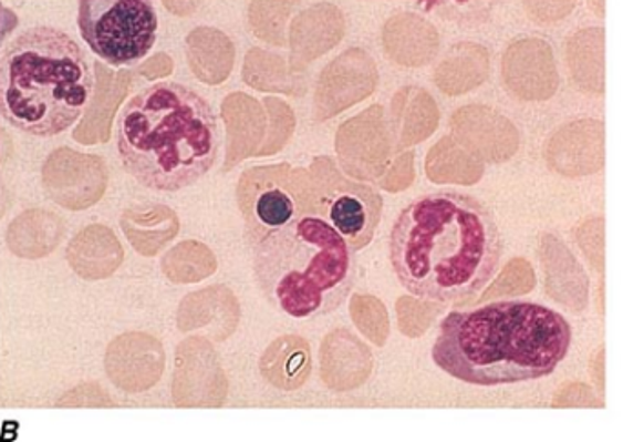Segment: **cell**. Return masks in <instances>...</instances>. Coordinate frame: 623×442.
Wrapping results in <instances>:
<instances>
[{"mask_svg": "<svg viewBox=\"0 0 623 442\" xmlns=\"http://www.w3.org/2000/svg\"><path fill=\"white\" fill-rule=\"evenodd\" d=\"M120 244L112 236V230L103 225H90L73 236L68 245L66 260L75 275L83 280H103L120 266Z\"/></svg>", "mask_w": 623, "mask_h": 442, "instance_id": "9", "label": "cell"}, {"mask_svg": "<svg viewBox=\"0 0 623 442\" xmlns=\"http://www.w3.org/2000/svg\"><path fill=\"white\" fill-rule=\"evenodd\" d=\"M501 253L500 227L490 208L450 191L414 199L388 238L397 281L430 302H458L481 291L500 269Z\"/></svg>", "mask_w": 623, "mask_h": 442, "instance_id": "1", "label": "cell"}, {"mask_svg": "<svg viewBox=\"0 0 623 442\" xmlns=\"http://www.w3.org/2000/svg\"><path fill=\"white\" fill-rule=\"evenodd\" d=\"M92 94L86 53L59 28H27L0 50V114L30 136L68 131Z\"/></svg>", "mask_w": 623, "mask_h": 442, "instance_id": "4", "label": "cell"}, {"mask_svg": "<svg viewBox=\"0 0 623 442\" xmlns=\"http://www.w3.org/2000/svg\"><path fill=\"white\" fill-rule=\"evenodd\" d=\"M571 342V323L563 315L541 304L510 300L447 315L433 360L465 384H520L557 370Z\"/></svg>", "mask_w": 623, "mask_h": 442, "instance_id": "2", "label": "cell"}, {"mask_svg": "<svg viewBox=\"0 0 623 442\" xmlns=\"http://www.w3.org/2000/svg\"><path fill=\"white\" fill-rule=\"evenodd\" d=\"M252 249L259 291L287 317L329 315L356 286V250L320 216L295 218L258 239Z\"/></svg>", "mask_w": 623, "mask_h": 442, "instance_id": "5", "label": "cell"}, {"mask_svg": "<svg viewBox=\"0 0 623 442\" xmlns=\"http://www.w3.org/2000/svg\"><path fill=\"white\" fill-rule=\"evenodd\" d=\"M124 171L157 193L201 182L221 146L217 115L205 97L179 83H155L126 103L117 129Z\"/></svg>", "mask_w": 623, "mask_h": 442, "instance_id": "3", "label": "cell"}, {"mask_svg": "<svg viewBox=\"0 0 623 442\" xmlns=\"http://www.w3.org/2000/svg\"><path fill=\"white\" fill-rule=\"evenodd\" d=\"M79 30L104 63L129 66L152 52L159 21L152 0H81Z\"/></svg>", "mask_w": 623, "mask_h": 442, "instance_id": "6", "label": "cell"}, {"mask_svg": "<svg viewBox=\"0 0 623 442\" xmlns=\"http://www.w3.org/2000/svg\"><path fill=\"white\" fill-rule=\"evenodd\" d=\"M42 185L62 208L84 210L103 196V163L98 157L61 148L48 157L42 168Z\"/></svg>", "mask_w": 623, "mask_h": 442, "instance_id": "7", "label": "cell"}, {"mask_svg": "<svg viewBox=\"0 0 623 442\" xmlns=\"http://www.w3.org/2000/svg\"><path fill=\"white\" fill-rule=\"evenodd\" d=\"M382 213V196L372 188L356 187L330 199L325 219L352 249L363 250L376 236Z\"/></svg>", "mask_w": 623, "mask_h": 442, "instance_id": "8", "label": "cell"}, {"mask_svg": "<svg viewBox=\"0 0 623 442\" xmlns=\"http://www.w3.org/2000/svg\"><path fill=\"white\" fill-rule=\"evenodd\" d=\"M295 218H298V204L289 191H284L278 185L263 188L253 198L252 218L248 219V224L253 222V233L247 236L250 238L256 235V239H253V244H256L263 236L272 235L276 230L292 224Z\"/></svg>", "mask_w": 623, "mask_h": 442, "instance_id": "11", "label": "cell"}, {"mask_svg": "<svg viewBox=\"0 0 623 442\" xmlns=\"http://www.w3.org/2000/svg\"><path fill=\"white\" fill-rule=\"evenodd\" d=\"M64 236V225L50 210H28L11 222L6 233V245L13 255L24 260H39L52 255Z\"/></svg>", "mask_w": 623, "mask_h": 442, "instance_id": "10", "label": "cell"}]
</instances>
